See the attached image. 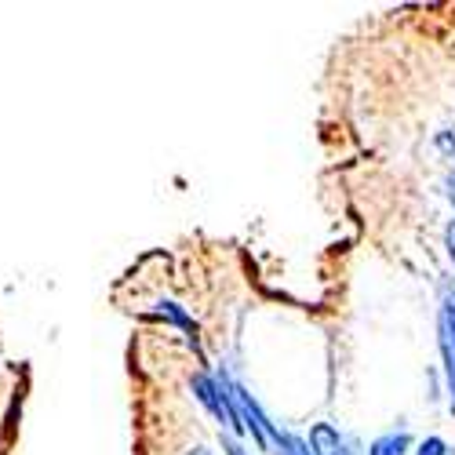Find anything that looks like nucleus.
Returning <instances> with one entry per match:
<instances>
[{"label": "nucleus", "mask_w": 455, "mask_h": 455, "mask_svg": "<svg viewBox=\"0 0 455 455\" xmlns=\"http://www.w3.org/2000/svg\"><path fill=\"white\" fill-rule=\"evenodd\" d=\"M222 451H226V455H248V451H244V448H241V444H237V441H234L230 434L222 437Z\"/></svg>", "instance_id": "obj_9"}, {"label": "nucleus", "mask_w": 455, "mask_h": 455, "mask_svg": "<svg viewBox=\"0 0 455 455\" xmlns=\"http://www.w3.org/2000/svg\"><path fill=\"white\" fill-rule=\"evenodd\" d=\"M444 241H448V255L455 259V222L448 226V234H444Z\"/></svg>", "instance_id": "obj_10"}, {"label": "nucleus", "mask_w": 455, "mask_h": 455, "mask_svg": "<svg viewBox=\"0 0 455 455\" xmlns=\"http://www.w3.org/2000/svg\"><path fill=\"white\" fill-rule=\"evenodd\" d=\"M189 455H212L208 448H189Z\"/></svg>", "instance_id": "obj_11"}, {"label": "nucleus", "mask_w": 455, "mask_h": 455, "mask_svg": "<svg viewBox=\"0 0 455 455\" xmlns=\"http://www.w3.org/2000/svg\"><path fill=\"white\" fill-rule=\"evenodd\" d=\"M411 455H451V444H448L444 437L430 434V437H423L419 444H415V451H411Z\"/></svg>", "instance_id": "obj_7"}, {"label": "nucleus", "mask_w": 455, "mask_h": 455, "mask_svg": "<svg viewBox=\"0 0 455 455\" xmlns=\"http://www.w3.org/2000/svg\"><path fill=\"white\" fill-rule=\"evenodd\" d=\"M448 186H451V201H455V175H451V179H448Z\"/></svg>", "instance_id": "obj_12"}, {"label": "nucleus", "mask_w": 455, "mask_h": 455, "mask_svg": "<svg viewBox=\"0 0 455 455\" xmlns=\"http://www.w3.org/2000/svg\"><path fill=\"white\" fill-rule=\"evenodd\" d=\"M189 387H194V397L212 411V419H215L219 427H226L230 434H241V423H237V415H234L230 401H226V394H222V387H219L215 375L197 371L194 379H189Z\"/></svg>", "instance_id": "obj_2"}, {"label": "nucleus", "mask_w": 455, "mask_h": 455, "mask_svg": "<svg viewBox=\"0 0 455 455\" xmlns=\"http://www.w3.org/2000/svg\"><path fill=\"white\" fill-rule=\"evenodd\" d=\"M411 448V434L408 430H390L383 437H375L368 444V455H408Z\"/></svg>", "instance_id": "obj_5"}, {"label": "nucleus", "mask_w": 455, "mask_h": 455, "mask_svg": "<svg viewBox=\"0 0 455 455\" xmlns=\"http://www.w3.org/2000/svg\"><path fill=\"white\" fill-rule=\"evenodd\" d=\"M157 310H161V314H168V317H172L175 324H182V328L189 331V339H197V324L189 321V317H186V314H182V310L175 307V302H157Z\"/></svg>", "instance_id": "obj_8"}, {"label": "nucleus", "mask_w": 455, "mask_h": 455, "mask_svg": "<svg viewBox=\"0 0 455 455\" xmlns=\"http://www.w3.org/2000/svg\"><path fill=\"white\" fill-rule=\"evenodd\" d=\"M215 379H219V387H222L226 401H230V408H234V415H237L241 430H248L262 451L277 448V437H281V430H277V427L267 419V411L259 408V401H255V397H251V394H248L241 383H234V379L226 375V371H219Z\"/></svg>", "instance_id": "obj_1"}, {"label": "nucleus", "mask_w": 455, "mask_h": 455, "mask_svg": "<svg viewBox=\"0 0 455 455\" xmlns=\"http://www.w3.org/2000/svg\"><path fill=\"white\" fill-rule=\"evenodd\" d=\"M310 451L314 455H354L343 441V434H339L331 423H314L310 427Z\"/></svg>", "instance_id": "obj_4"}, {"label": "nucleus", "mask_w": 455, "mask_h": 455, "mask_svg": "<svg viewBox=\"0 0 455 455\" xmlns=\"http://www.w3.org/2000/svg\"><path fill=\"white\" fill-rule=\"evenodd\" d=\"M277 451H281V455H314V451H310V441H302V437H295V434H288V430H281Z\"/></svg>", "instance_id": "obj_6"}, {"label": "nucleus", "mask_w": 455, "mask_h": 455, "mask_svg": "<svg viewBox=\"0 0 455 455\" xmlns=\"http://www.w3.org/2000/svg\"><path fill=\"white\" fill-rule=\"evenodd\" d=\"M437 343H441L444 379H448L451 411H455V288H448L444 299H441V310H437Z\"/></svg>", "instance_id": "obj_3"}]
</instances>
